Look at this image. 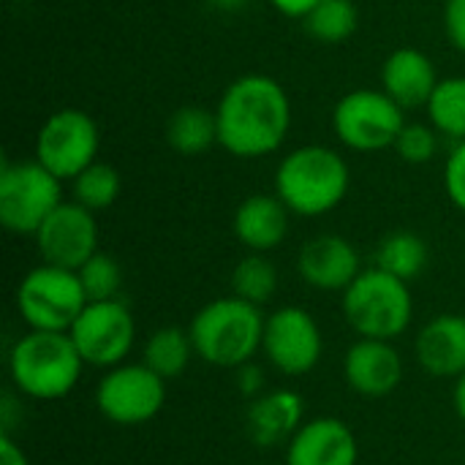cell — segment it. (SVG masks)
<instances>
[{"instance_id":"cell-36","label":"cell","mask_w":465,"mask_h":465,"mask_svg":"<svg viewBox=\"0 0 465 465\" xmlns=\"http://www.w3.org/2000/svg\"><path fill=\"white\" fill-rule=\"evenodd\" d=\"M452 401H455V411L460 417V422L465 425V373L460 379H455V392H452Z\"/></svg>"},{"instance_id":"cell-17","label":"cell","mask_w":465,"mask_h":465,"mask_svg":"<svg viewBox=\"0 0 465 465\" xmlns=\"http://www.w3.org/2000/svg\"><path fill=\"white\" fill-rule=\"evenodd\" d=\"M248 436L256 447L272 450L289 444V439L305 422V401L294 390H272L251 401L248 414Z\"/></svg>"},{"instance_id":"cell-30","label":"cell","mask_w":465,"mask_h":465,"mask_svg":"<svg viewBox=\"0 0 465 465\" xmlns=\"http://www.w3.org/2000/svg\"><path fill=\"white\" fill-rule=\"evenodd\" d=\"M444 188L450 202L465 213V142H458L444 166Z\"/></svg>"},{"instance_id":"cell-13","label":"cell","mask_w":465,"mask_h":465,"mask_svg":"<svg viewBox=\"0 0 465 465\" xmlns=\"http://www.w3.org/2000/svg\"><path fill=\"white\" fill-rule=\"evenodd\" d=\"M35 248L46 264L79 270L98 253V223L93 210L79 202H63L33 234Z\"/></svg>"},{"instance_id":"cell-34","label":"cell","mask_w":465,"mask_h":465,"mask_svg":"<svg viewBox=\"0 0 465 465\" xmlns=\"http://www.w3.org/2000/svg\"><path fill=\"white\" fill-rule=\"evenodd\" d=\"M16 420L22 422V409H19V401L14 395H5L3 403H0V433H8L14 436V425Z\"/></svg>"},{"instance_id":"cell-8","label":"cell","mask_w":465,"mask_h":465,"mask_svg":"<svg viewBox=\"0 0 465 465\" xmlns=\"http://www.w3.org/2000/svg\"><path fill=\"white\" fill-rule=\"evenodd\" d=\"M166 403V379L144 362H123L104 371L95 387L98 414L117 428H139L161 414Z\"/></svg>"},{"instance_id":"cell-10","label":"cell","mask_w":465,"mask_h":465,"mask_svg":"<svg viewBox=\"0 0 465 465\" xmlns=\"http://www.w3.org/2000/svg\"><path fill=\"white\" fill-rule=\"evenodd\" d=\"M338 139L357 153H379L395 147L403 131V109L384 90H351L332 114Z\"/></svg>"},{"instance_id":"cell-31","label":"cell","mask_w":465,"mask_h":465,"mask_svg":"<svg viewBox=\"0 0 465 465\" xmlns=\"http://www.w3.org/2000/svg\"><path fill=\"white\" fill-rule=\"evenodd\" d=\"M234 387L242 398L248 401H256L259 395L267 392V376L262 371V365L256 362H245L234 371Z\"/></svg>"},{"instance_id":"cell-33","label":"cell","mask_w":465,"mask_h":465,"mask_svg":"<svg viewBox=\"0 0 465 465\" xmlns=\"http://www.w3.org/2000/svg\"><path fill=\"white\" fill-rule=\"evenodd\" d=\"M0 465H30L25 450L8 433H0Z\"/></svg>"},{"instance_id":"cell-25","label":"cell","mask_w":465,"mask_h":465,"mask_svg":"<svg viewBox=\"0 0 465 465\" xmlns=\"http://www.w3.org/2000/svg\"><path fill=\"white\" fill-rule=\"evenodd\" d=\"M425 109L436 131L465 142V76L441 79Z\"/></svg>"},{"instance_id":"cell-20","label":"cell","mask_w":465,"mask_h":465,"mask_svg":"<svg viewBox=\"0 0 465 465\" xmlns=\"http://www.w3.org/2000/svg\"><path fill=\"white\" fill-rule=\"evenodd\" d=\"M234 237L253 253H267L286 240L289 207L278 193H253L234 213Z\"/></svg>"},{"instance_id":"cell-23","label":"cell","mask_w":465,"mask_h":465,"mask_svg":"<svg viewBox=\"0 0 465 465\" xmlns=\"http://www.w3.org/2000/svg\"><path fill=\"white\" fill-rule=\"evenodd\" d=\"M376 267L409 283L425 272L428 245L414 232H392L376 248Z\"/></svg>"},{"instance_id":"cell-14","label":"cell","mask_w":465,"mask_h":465,"mask_svg":"<svg viewBox=\"0 0 465 465\" xmlns=\"http://www.w3.org/2000/svg\"><path fill=\"white\" fill-rule=\"evenodd\" d=\"M343 379L362 398H387L403 381V360L392 341L360 338L343 357Z\"/></svg>"},{"instance_id":"cell-12","label":"cell","mask_w":465,"mask_h":465,"mask_svg":"<svg viewBox=\"0 0 465 465\" xmlns=\"http://www.w3.org/2000/svg\"><path fill=\"white\" fill-rule=\"evenodd\" d=\"M262 351L278 373L292 379L308 376L324 354L322 327L305 308L283 305L264 322Z\"/></svg>"},{"instance_id":"cell-28","label":"cell","mask_w":465,"mask_h":465,"mask_svg":"<svg viewBox=\"0 0 465 465\" xmlns=\"http://www.w3.org/2000/svg\"><path fill=\"white\" fill-rule=\"evenodd\" d=\"M82 289L87 294V302H98V300H117L120 286H123V270L120 264L106 256V253H95L93 259H87L79 270H76Z\"/></svg>"},{"instance_id":"cell-29","label":"cell","mask_w":465,"mask_h":465,"mask_svg":"<svg viewBox=\"0 0 465 465\" xmlns=\"http://www.w3.org/2000/svg\"><path fill=\"white\" fill-rule=\"evenodd\" d=\"M395 150L406 163H428L436 155V134L422 123H406L395 139Z\"/></svg>"},{"instance_id":"cell-24","label":"cell","mask_w":465,"mask_h":465,"mask_svg":"<svg viewBox=\"0 0 465 465\" xmlns=\"http://www.w3.org/2000/svg\"><path fill=\"white\" fill-rule=\"evenodd\" d=\"M360 22L357 5L351 0H319L305 16V30L322 44H341L354 35Z\"/></svg>"},{"instance_id":"cell-9","label":"cell","mask_w":465,"mask_h":465,"mask_svg":"<svg viewBox=\"0 0 465 465\" xmlns=\"http://www.w3.org/2000/svg\"><path fill=\"white\" fill-rule=\"evenodd\" d=\"M68 335L87 368L109 371L128 362L136 343V322L131 308L120 297L98 300L84 305Z\"/></svg>"},{"instance_id":"cell-26","label":"cell","mask_w":465,"mask_h":465,"mask_svg":"<svg viewBox=\"0 0 465 465\" xmlns=\"http://www.w3.org/2000/svg\"><path fill=\"white\" fill-rule=\"evenodd\" d=\"M275 292H278V270L264 253H251L234 267V272H232V294L234 297L262 308L264 302H270L275 297Z\"/></svg>"},{"instance_id":"cell-35","label":"cell","mask_w":465,"mask_h":465,"mask_svg":"<svg viewBox=\"0 0 465 465\" xmlns=\"http://www.w3.org/2000/svg\"><path fill=\"white\" fill-rule=\"evenodd\" d=\"M281 14H286V16H297V19H302L319 0H270Z\"/></svg>"},{"instance_id":"cell-3","label":"cell","mask_w":465,"mask_h":465,"mask_svg":"<svg viewBox=\"0 0 465 465\" xmlns=\"http://www.w3.org/2000/svg\"><path fill=\"white\" fill-rule=\"evenodd\" d=\"M264 322L267 316H262L259 305L232 294L207 302L191 319L188 332L202 362L213 368L237 371L240 365L253 362L262 351Z\"/></svg>"},{"instance_id":"cell-18","label":"cell","mask_w":465,"mask_h":465,"mask_svg":"<svg viewBox=\"0 0 465 465\" xmlns=\"http://www.w3.org/2000/svg\"><path fill=\"white\" fill-rule=\"evenodd\" d=\"M417 362L439 379H460L465 373V316L441 313L430 319L414 343Z\"/></svg>"},{"instance_id":"cell-7","label":"cell","mask_w":465,"mask_h":465,"mask_svg":"<svg viewBox=\"0 0 465 465\" xmlns=\"http://www.w3.org/2000/svg\"><path fill=\"white\" fill-rule=\"evenodd\" d=\"M63 204V180L38 161H3L0 169V223L14 234H35Z\"/></svg>"},{"instance_id":"cell-27","label":"cell","mask_w":465,"mask_h":465,"mask_svg":"<svg viewBox=\"0 0 465 465\" xmlns=\"http://www.w3.org/2000/svg\"><path fill=\"white\" fill-rule=\"evenodd\" d=\"M74 202H79L87 210H106L117 202L120 196V174L109 163H93L74 180Z\"/></svg>"},{"instance_id":"cell-21","label":"cell","mask_w":465,"mask_h":465,"mask_svg":"<svg viewBox=\"0 0 465 465\" xmlns=\"http://www.w3.org/2000/svg\"><path fill=\"white\" fill-rule=\"evenodd\" d=\"M166 142L180 155H204L218 142V114L204 106H183L166 123Z\"/></svg>"},{"instance_id":"cell-4","label":"cell","mask_w":465,"mask_h":465,"mask_svg":"<svg viewBox=\"0 0 465 465\" xmlns=\"http://www.w3.org/2000/svg\"><path fill=\"white\" fill-rule=\"evenodd\" d=\"M349 163L341 153L308 144L289 153L275 172V193L294 215L332 213L349 193Z\"/></svg>"},{"instance_id":"cell-22","label":"cell","mask_w":465,"mask_h":465,"mask_svg":"<svg viewBox=\"0 0 465 465\" xmlns=\"http://www.w3.org/2000/svg\"><path fill=\"white\" fill-rule=\"evenodd\" d=\"M196 357L193 341L188 330L180 327H161L155 330L142 349V362L153 368L161 379L172 381L185 373L191 360Z\"/></svg>"},{"instance_id":"cell-32","label":"cell","mask_w":465,"mask_h":465,"mask_svg":"<svg viewBox=\"0 0 465 465\" xmlns=\"http://www.w3.org/2000/svg\"><path fill=\"white\" fill-rule=\"evenodd\" d=\"M444 27L450 41L465 52V0H447L444 8Z\"/></svg>"},{"instance_id":"cell-2","label":"cell","mask_w":465,"mask_h":465,"mask_svg":"<svg viewBox=\"0 0 465 465\" xmlns=\"http://www.w3.org/2000/svg\"><path fill=\"white\" fill-rule=\"evenodd\" d=\"M84 360L68 332L27 330L8 349V379L19 398L60 401L82 381Z\"/></svg>"},{"instance_id":"cell-1","label":"cell","mask_w":465,"mask_h":465,"mask_svg":"<svg viewBox=\"0 0 465 465\" xmlns=\"http://www.w3.org/2000/svg\"><path fill=\"white\" fill-rule=\"evenodd\" d=\"M218 144L237 158H262L275 153L292 125L286 90L262 74L232 82L218 104Z\"/></svg>"},{"instance_id":"cell-5","label":"cell","mask_w":465,"mask_h":465,"mask_svg":"<svg viewBox=\"0 0 465 465\" xmlns=\"http://www.w3.org/2000/svg\"><path fill=\"white\" fill-rule=\"evenodd\" d=\"M343 316L357 338L395 341L414 319V297L409 283L373 267L362 270L343 292Z\"/></svg>"},{"instance_id":"cell-15","label":"cell","mask_w":465,"mask_h":465,"mask_svg":"<svg viewBox=\"0 0 465 465\" xmlns=\"http://www.w3.org/2000/svg\"><path fill=\"white\" fill-rule=\"evenodd\" d=\"M360 444L338 417H313L286 444V465H357Z\"/></svg>"},{"instance_id":"cell-11","label":"cell","mask_w":465,"mask_h":465,"mask_svg":"<svg viewBox=\"0 0 465 465\" xmlns=\"http://www.w3.org/2000/svg\"><path fill=\"white\" fill-rule=\"evenodd\" d=\"M98 125L82 109L54 112L35 136V161L60 180H74L98 155Z\"/></svg>"},{"instance_id":"cell-16","label":"cell","mask_w":465,"mask_h":465,"mask_svg":"<svg viewBox=\"0 0 465 465\" xmlns=\"http://www.w3.org/2000/svg\"><path fill=\"white\" fill-rule=\"evenodd\" d=\"M297 272L308 286L319 292L343 294L362 272V264L357 248L349 240L338 234H322L302 245L297 256Z\"/></svg>"},{"instance_id":"cell-6","label":"cell","mask_w":465,"mask_h":465,"mask_svg":"<svg viewBox=\"0 0 465 465\" xmlns=\"http://www.w3.org/2000/svg\"><path fill=\"white\" fill-rule=\"evenodd\" d=\"M87 294L76 270L38 264L16 286V311L27 330L68 332L84 311Z\"/></svg>"},{"instance_id":"cell-19","label":"cell","mask_w":465,"mask_h":465,"mask_svg":"<svg viewBox=\"0 0 465 465\" xmlns=\"http://www.w3.org/2000/svg\"><path fill=\"white\" fill-rule=\"evenodd\" d=\"M439 82L433 60L411 46L395 49L381 68V87L401 109L428 106Z\"/></svg>"},{"instance_id":"cell-37","label":"cell","mask_w":465,"mask_h":465,"mask_svg":"<svg viewBox=\"0 0 465 465\" xmlns=\"http://www.w3.org/2000/svg\"><path fill=\"white\" fill-rule=\"evenodd\" d=\"M207 3H213L215 8H223V11H234V8H242V5H248L251 0H207Z\"/></svg>"}]
</instances>
